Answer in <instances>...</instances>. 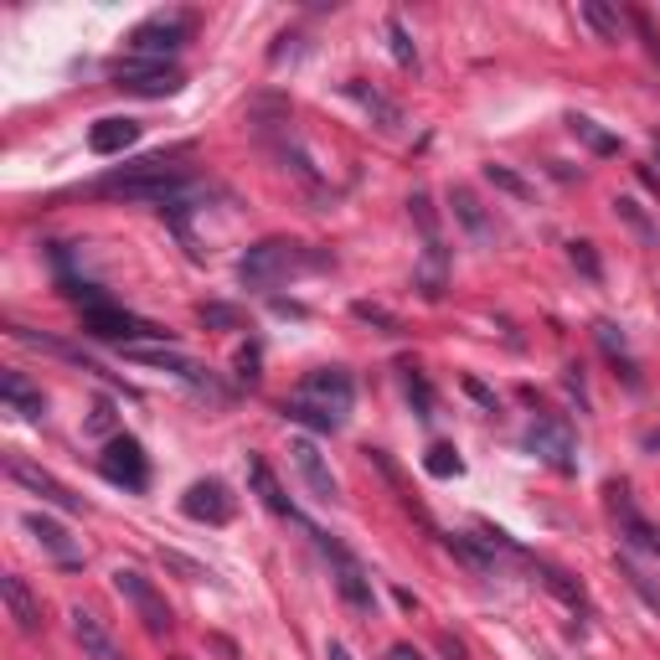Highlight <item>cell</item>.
Returning a JSON list of instances; mask_svg holds the SVG:
<instances>
[{
	"instance_id": "1",
	"label": "cell",
	"mask_w": 660,
	"mask_h": 660,
	"mask_svg": "<svg viewBox=\"0 0 660 660\" xmlns=\"http://www.w3.org/2000/svg\"><path fill=\"white\" fill-rule=\"evenodd\" d=\"M315 258L300 248V243H289V237H264V243H254L248 254L237 258V279L248 289H273V284H284L289 273H300L310 269Z\"/></svg>"
},
{
	"instance_id": "17",
	"label": "cell",
	"mask_w": 660,
	"mask_h": 660,
	"mask_svg": "<svg viewBox=\"0 0 660 660\" xmlns=\"http://www.w3.org/2000/svg\"><path fill=\"white\" fill-rule=\"evenodd\" d=\"M0 398H5V407H11V413H21L26 424H42V418H47V398H42V388H32L21 372L0 377Z\"/></svg>"
},
{
	"instance_id": "29",
	"label": "cell",
	"mask_w": 660,
	"mask_h": 660,
	"mask_svg": "<svg viewBox=\"0 0 660 660\" xmlns=\"http://www.w3.org/2000/svg\"><path fill=\"white\" fill-rule=\"evenodd\" d=\"M284 418H289V424L315 428V434H336V428H340V418H331V413H321V407H310L305 398H289V403H284Z\"/></svg>"
},
{
	"instance_id": "6",
	"label": "cell",
	"mask_w": 660,
	"mask_h": 660,
	"mask_svg": "<svg viewBox=\"0 0 660 660\" xmlns=\"http://www.w3.org/2000/svg\"><path fill=\"white\" fill-rule=\"evenodd\" d=\"M114 589H119V599H124V604H130L139 619H145V629H150V635H170V625H176V619H170L166 599L155 593L150 578L135 573V568H119V573H114Z\"/></svg>"
},
{
	"instance_id": "42",
	"label": "cell",
	"mask_w": 660,
	"mask_h": 660,
	"mask_svg": "<svg viewBox=\"0 0 660 660\" xmlns=\"http://www.w3.org/2000/svg\"><path fill=\"white\" fill-rule=\"evenodd\" d=\"M388 660H424V656H418L413 645H392V650H388Z\"/></svg>"
},
{
	"instance_id": "44",
	"label": "cell",
	"mask_w": 660,
	"mask_h": 660,
	"mask_svg": "<svg viewBox=\"0 0 660 660\" xmlns=\"http://www.w3.org/2000/svg\"><path fill=\"white\" fill-rule=\"evenodd\" d=\"M640 444H645V455H660V428H650Z\"/></svg>"
},
{
	"instance_id": "21",
	"label": "cell",
	"mask_w": 660,
	"mask_h": 660,
	"mask_svg": "<svg viewBox=\"0 0 660 660\" xmlns=\"http://www.w3.org/2000/svg\"><path fill=\"white\" fill-rule=\"evenodd\" d=\"M248 485H254V495H258V501H264V506L273 511V516H294V506H289L284 485L273 480V470H269V459H264V455H254V459H248Z\"/></svg>"
},
{
	"instance_id": "45",
	"label": "cell",
	"mask_w": 660,
	"mask_h": 660,
	"mask_svg": "<svg viewBox=\"0 0 660 660\" xmlns=\"http://www.w3.org/2000/svg\"><path fill=\"white\" fill-rule=\"evenodd\" d=\"M650 155H656V166H660V135H656V139H650Z\"/></svg>"
},
{
	"instance_id": "14",
	"label": "cell",
	"mask_w": 660,
	"mask_h": 660,
	"mask_svg": "<svg viewBox=\"0 0 660 660\" xmlns=\"http://www.w3.org/2000/svg\"><path fill=\"white\" fill-rule=\"evenodd\" d=\"M346 99L356 103V109H361V114L372 119L377 130H388V135H398V130H403L407 119H403V109H398V103L388 99V93H382V88H372L367 83V78H351V83H346Z\"/></svg>"
},
{
	"instance_id": "23",
	"label": "cell",
	"mask_w": 660,
	"mask_h": 660,
	"mask_svg": "<svg viewBox=\"0 0 660 660\" xmlns=\"http://www.w3.org/2000/svg\"><path fill=\"white\" fill-rule=\"evenodd\" d=\"M593 336H599L604 356H609L614 367L625 372V382L635 388V382H640V372H635V361H629V351H625V336H619V325H614V321H599V325H593Z\"/></svg>"
},
{
	"instance_id": "32",
	"label": "cell",
	"mask_w": 660,
	"mask_h": 660,
	"mask_svg": "<svg viewBox=\"0 0 660 660\" xmlns=\"http://www.w3.org/2000/svg\"><path fill=\"white\" fill-rule=\"evenodd\" d=\"M424 470L434 474V480H455V474L465 470V459H459L455 444H434V449L424 455Z\"/></svg>"
},
{
	"instance_id": "26",
	"label": "cell",
	"mask_w": 660,
	"mask_h": 660,
	"mask_svg": "<svg viewBox=\"0 0 660 660\" xmlns=\"http://www.w3.org/2000/svg\"><path fill=\"white\" fill-rule=\"evenodd\" d=\"M418 289H424V300H439V294H444V243H424Z\"/></svg>"
},
{
	"instance_id": "4",
	"label": "cell",
	"mask_w": 660,
	"mask_h": 660,
	"mask_svg": "<svg viewBox=\"0 0 660 660\" xmlns=\"http://www.w3.org/2000/svg\"><path fill=\"white\" fill-rule=\"evenodd\" d=\"M191 32H197V21H191L187 11L150 16V21H139L135 32H130V52H135V57H150V63H166V57H176V52L187 47Z\"/></svg>"
},
{
	"instance_id": "35",
	"label": "cell",
	"mask_w": 660,
	"mask_h": 660,
	"mask_svg": "<svg viewBox=\"0 0 660 660\" xmlns=\"http://www.w3.org/2000/svg\"><path fill=\"white\" fill-rule=\"evenodd\" d=\"M407 212H413V222L424 227V243H439V217H434V202H428V191H418V197L407 202Z\"/></svg>"
},
{
	"instance_id": "40",
	"label": "cell",
	"mask_w": 660,
	"mask_h": 660,
	"mask_svg": "<svg viewBox=\"0 0 660 660\" xmlns=\"http://www.w3.org/2000/svg\"><path fill=\"white\" fill-rule=\"evenodd\" d=\"M237 382H248V388L258 382V346H243V351H237Z\"/></svg>"
},
{
	"instance_id": "19",
	"label": "cell",
	"mask_w": 660,
	"mask_h": 660,
	"mask_svg": "<svg viewBox=\"0 0 660 660\" xmlns=\"http://www.w3.org/2000/svg\"><path fill=\"white\" fill-rule=\"evenodd\" d=\"M0 593H5V609H11L16 629L36 635V629H42V604L32 599V589H26V583H21L16 573H5V578H0Z\"/></svg>"
},
{
	"instance_id": "33",
	"label": "cell",
	"mask_w": 660,
	"mask_h": 660,
	"mask_svg": "<svg viewBox=\"0 0 660 660\" xmlns=\"http://www.w3.org/2000/svg\"><path fill=\"white\" fill-rule=\"evenodd\" d=\"M351 315H356V321H367V325H377L382 336H403V321H398V315H388L382 305H367V300H356Z\"/></svg>"
},
{
	"instance_id": "25",
	"label": "cell",
	"mask_w": 660,
	"mask_h": 660,
	"mask_svg": "<svg viewBox=\"0 0 660 660\" xmlns=\"http://www.w3.org/2000/svg\"><path fill=\"white\" fill-rule=\"evenodd\" d=\"M537 578H542L547 593H558L568 609H583V604H589V599H583V583H578V578H568L562 568H552V562H537Z\"/></svg>"
},
{
	"instance_id": "27",
	"label": "cell",
	"mask_w": 660,
	"mask_h": 660,
	"mask_svg": "<svg viewBox=\"0 0 660 660\" xmlns=\"http://www.w3.org/2000/svg\"><path fill=\"white\" fill-rule=\"evenodd\" d=\"M614 217H619V222H629L640 243H650V248H660V227H656V222H650V217H645V206H640V202H629V197H614Z\"/></svg>"
},
{
	"instance_id": "39",
	"label": "cell",
	"mask_w": 660,
	"mask_h": 660,
	"mask_svg": "<svg viewBox=\"0 0 660 660\" xmlns=\"http://www.w3.org/2000/svg\"><path fill=\"white\" fill-rule=\"evenodd\" d=\"M465 392H470V398H474L480 407H485V413H501V398H495V392L485 388L480 377H465Z\"/></svg>"
},
{
	"instance_id": "22",
	"label": "cell",
	"mask_w": 660,
	"mask_h": 660,
	"mask_svg": "<svg viewBox=\"0 0 660 660\" xmlns=\"http://www.w3.org/2000/svg\"><path fill=\"white\" fill-rule=\"evenodd\" d=\"M578 11H583V21H589L593 32H599V42H625L629 16H625V11H614L609 0H583Z\"/></svg>"
},
{
	"instance_id": "7",
	"label": "cell",
	"mask_w": 660,
	"mask_h": 660,
	"mask_svg": "<svg viewBox=\"0 0 660 660\" xmlns=\"http://www.w3.org/2000/svg\"><path fill=\"white\" fill-rule=\"evenodd\" d=\"M526 449L542 459V465H552V470H578V439L573 428L562 424V418H532V428H526Z\"/></svg>"
},
{
	"instance_id": "24",
	"label": "cell",
	"mask_w": 660,
	"mask_h": 660,
	"mask_svg": "<svg viewBox=\"0 0 660 660\" xmlns=\"http://www.w3.org/2000/svg\"><path fill=\"white\" fill-rule=\"evenodd\" d=\"M568 130H573L583 145H589L593 155H619V135H609L599 119H589V114H568Z\"/></svg>"
},
{
	"instance_id": "43",
	"label": "cell",
	"mask_w": 660,
	"mask_h": 660,
	"mask_svg": "<svg viewBox=\"0 0 660 660\" xmlns=\"http://www.w3.org/2000/svg\"><path fill=\"white\" fill-rule=\"evenodd\" d=\"M325 660H356V656H351V650H346L340 640H331V645H325Z\"/></svg>"
},
{
	"instance_id": "8",
	"label": "cell",
	"mask_w": 660,
	"mask_h": 660,
	"mask_svg": "<svg viewBox=\"0 0 660 660\" xmlns=\"http://www.w3.org/2000/svg\"><path fill=\"white\" fill-rule=\"evenodd\" d=\"M99 470H103V480H114V485H124V491H145V485H150V459H145L139 439H130V434L109 439Z\"/></svg>"
},
{
	"instance_id": "15",
	"label": "cell",
	"mask_w": 660,
	"mask_h": 660,
	"mask_svg": "<svg viewBox=\"0 0 660 660\" xmlns=\"http://www.w3.org/2000/svg\"><path fill=\"white\" fill-rule=\"evenodd\" d=\"M21 526H26V532L36 537V547H42V552H52L63 568H78V562H83V547L72 542V537L57 522H52V516H42V511H26V516H21Z\"/></svg>"
},
{
	"instance_id": "12",
	"label": "cell",
	"mask_w": 660,
	"mask_h": 660,
	"mask_svg": "<svg viewBox=\"0 0 660 660\" xmlns=\"http://www.w3.org/2000/svg\"><path fill=\"white\" fill-rule=\"evenodd\" d=\"M289 459H294V470H300V480H305V491L321 501V506H336L340 495H336V474L325 470V459L321 449H315V439H289Z\"/></svg>"
},
{
	"instance_id": "18",
	"label": "cell",
	"mask_w": 660,
	"mask_h": 660,
	"mask_svg": "<svg viewBox=\"0 0 660 660\" xmlns=\"http://www.w3.org/2000/svg\"><path fill=\"white\" fill-rule=\"evenodd\" d=\"M72 635H78V645H83L88 660H124V650L114 645V635L99 625V614L72 609Z\"/></svg>"
},
{
	"instance_id": "37",
	"label": "cell",
	"mask_w": 660,
	"mask_h": 660,
	"mask_svg": "<svg viewBox=\"0 0 660 660\" xmlns=\"http://www.w3.org/2000/svg\"><path fill=\"white\" fill-rule=\"evenodd\" d=\"M568 258H573V269H583V279H599V254H593V243H568Z\"/></svg>"
},
{
	"instance_id": "31",
	"label": "cell",
	"mask_w": 660,
	"mask_h": 660,
	"mask_svg": "<svg viewBox=\"0 0 660 660\" xmlns=\"http://www.w3.org/2000/svg\"><path fill=\"white\" fill-rule=\"evenodd\" d=\"M197 321H202L206 331H248V315L237 305H217V300H212V305H197Z\"/></svg>"
},
{
	"instance_id": "38",
	"label": "cell",
	"mask_w": 660,
	"mask_h": 660,
	"mask_svg": "<svg viewBox=\"0 0 660 660\" xmlns=\"http://www.w3.org/2000/svg\"><path fill=\"white\" fill-rule=\"evenodd\" d=\"M629 26L640 32L645 52H650V57H656V63H660V36H656V26H650V16H645V11H629Z\"/></svg>"
},
{
	"instance_id": "13",
	"label": "cell",
	"mask_w": 660,
	"mask_h": 660,
	"mask_svg": "<svg viewBox=\"0 0 660 660\" xmlns=\"http://www.w3.org/2000/svg\"><path fill=\"white\" fill-rule=\"evenodd\" d=\"M609 506H614V522H619V537H625L629 547L650 552V558H660V526H650V522L640 516V511L629 506L625 485H609Z\"/></svg>"
},
{
	"instance_id": "11",
	"label": "cell",
	"mask_w": 660,
	"mask_h": 660,
	"mask_svg": "<svg viewBox=\"0 0 660 660\" xmlns=\"http://www.w3.org/2000/svg\"><path fill=\"white\" fill-rule=\"evenodd\" d=\"M315 542H321V552L325 558H336V589H340V599L351 604V609H372V578L361 573V562L346 552V547H336L325 532H310Z\"/></svg>"
},
{
	"instance_id": "9",
	"label": "cell",
	"mask_w": 660,
	"mask_h": 660,
	"mask_svg": "<svg viewBox=\"0 0 660 660\" xmlns=\"http://www.w3.org/2000/svg\"><path fill=\"white\" fill-rule=\"evenodd\" d=\"M5 470H11V480H16V485H26L32 495H42L47 506H57V511H83V495H72L68 485L57 480V474H47L42 465H32L26 455H11V459H5Z\"/></svg>"
},
{
	"instance_id": "30",
	"label": "cell",
	"mask_w": 660,
	"mask_h": 660,
	"mask_svg": "<svg viewBox=\"0 0 660 660\" xmlns=\"http://www.w3.org/2000/svg\"><path fill=\"white\" fill-rule=\"evenodd\" d=\"M398 372H403V392H407V403H413V413H418V418H434V392H428L424 372H418L413 361H403Z\"/></svg>"
},
{
	"instance_id": "3",
	"label": "cell",
	"mask_w": 660,
	"mask_h": 660,
	"mask_svg": "<svg viewBox=\"0 0 660 660\" xmlns=\"http://www.w3.org/2000/svg\"><path fill=\"white\" fill-rule=\"evenodd\" d=\"M83 336L114 340V346H170V336L160 331V325L139 321V315L114 310V305H88L83 310Z\"/></svg>"
},
{
	"instance_id": "28",
	"label": "cell",
	"mask_w": 660,
	"mask_h": 660,
	"mask_svg": "<svg viewBox=\"0 0 660 660\" xmlns=\"http://www.w3.org/2000/svg\"><path fill=\"white\" fill-rule=\"evenodd\" d=\"M485 181H491L495 191H506V197H516V202H537V187H532V181H526V176H516V170L511 166H485Z\"/></svg>"
},
{
	"instance_id": "41",
	"label": "cell",
	"mask_w": 660,
	"mask_h": 660,
	"mask_svg": "<svg viewBox=\"0 0 660 660\" xmlns=\"http://www.w3.org/2000/svg\"><path fill=\"white\" fill-rule=\"evenodd\" d=\"M109 424H114V413H109V403L99 398V407H93V418H88V434H103Z\"/></svg>"
},
{
	"instance_id": "10",
	"label": "cell",
	"mask_w": 660,
	"mask_h": 660,
	"mask_svg": "<svg viewBox=\"0 0 660 660\" xmlns=\"http://www.w3.org/2000/svg\"><path fill=\"white\" fill-rule=\"evenodd\" d=\"M233 511H237V501L222 480H197V485H187V495H181V516H191V522H202V526H227Z\"/></svg>"
},
{
	"instance_id": "16",
	"label": "cell",
	"mask_w": 660,
	"mask_h": 660,
	"mask_svg": "<svg viewBox=\"0 0 660 660\" xmlns=\"http://www.w3.org/2000/svg\"><path fill=\"white\" fill-rule=\"evenodd\" d=\"M135 139H139V119L109 114V119H99V124L88 130V150H93V155H124Z\"/></svg>"
},
{
	"instance_id": "34",
	"label": "cell",
	"mask_w": 660,
	"mask_h": 660,
	"mask_svg": "<svg viewBox=\"0 0 660 660\" xmlns=\"http://www.w3.org/2000/svg\"><path fill=\"white\" fill-rule=\"evenodd\" d=\"M388 36H392V57H398L403 68H413V63H418V47H413V36H407V26L398 16H388Z\"/></svg>"
},
{
	"instance_id": "36",
	"label": "cell",
	"mask_w": 660,
	"mask_h": 660,
	"mask_svg": "<svg viewBox=\"0 0 660 660\" xmlns=\"http://www.w3.org/2000/svg\"><path fill=\"white\" fill-rule=\"evenodd\" d=\"M160 562H166L170 573H181L187 583H206V578H212V568H202V562H191V558H181V552H160Z\"/></svg>"
},
{
	"instance_id": "2",
	"label": "cell",
	"mask_w": 660,
	"mask_h": 660,
	"mask_svg": "<svg viewBox=\"0 0 660 660\" xmlns=\"http://www.w3.org/2000/svg\"><path fill=\"white\" fill-rule=\"evenodd\" d=\"M109 83L119 93H135V99H170L187 88V72L176 63H150V57H119L109 68Z\"/></svg>"
},
{
	"instance_id": "5",
	"label": "cell",
	"mask_w": 660,
	"mask_h": 660,
	"mask_svg": "<svg viewBox=\"0 0 660 660\" xmlns=\"http://www.w3.org/2000/svg\"><path fill=\"white\" fill-rule=\"evenodd\" d=\"M294 398H305L310 407H321V413H331V418H340L346 424V413H351V398H356V382L346 367H315V372L300 382V392Z\"/></svg>"
},
{
	"instance_id": "20",
	"label": "cell",
	"mask_w": 660,
	"mask_h": 660,
	"mask_svg": "<svg viewBox=\"0 0 660 660\" xmlns=\"http://www.w3.org/2000/svg\"><path fill=\"white\" fill-rule=\"evenodd\" d=\"M449 206H455V217L465 222V233H470L474 243H491L495 237V222L485 217V206H480V197H474L470 187H449Z\"/></svg>"
}]
</instances>
